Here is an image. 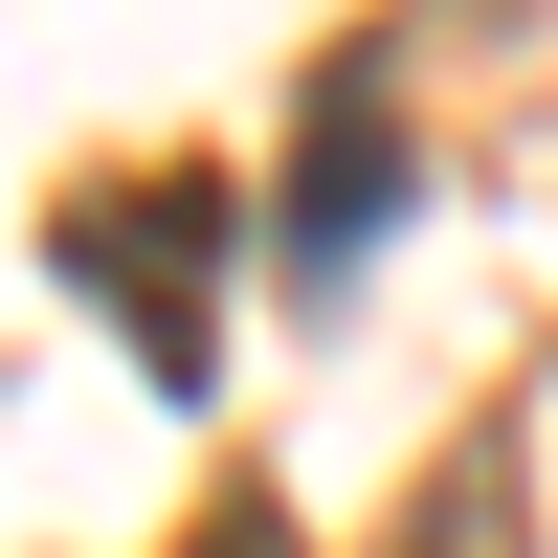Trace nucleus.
I'll return each mask as SVG.
<instances>
[{
	"instance_id": "1",
	"label": "nucleus",
	"mask_w": 558,
	"mask_h": 558,
	"mask_svg": "<svg viewBox=\"0 0 558 558\" xmlns=\"http://www.w3.org/2000/svg\"><path fill=\"white\" fill-rule=\"evenodd\" d=\"M223 246H246V202H223L202 157L68 179V223H45V268L134 336V380H157V402H202V380H223Z\"/></svg>"
},
{
	"instance_id": "3",
	"label": "nucleus",
	"mask_w": 558,
	"mask_h": 558,
	"mask_svg": "<svg viewBox=\"0 0 558 558\" xmlns=\"http://www.w3.org/2000/svg\"><path fill=\"white\" fill-rule=\"evenodd\" d=\"M380 558H536V470H514V425H470L425 492L380 514Z\"/></svg>"
},
{
	"instance_id": "2",
	"label": "nucleus",
	"mask_w": 558,
	"mask_h": 558,
	"mask_svg": "<svg viewBox=\"0 0 558 558\" xmlns=\"http://www.w3.org/2000/svg\"><path fill=\"white\" fill-rule=\"evenodd\" d=\"M268 223H291L313 291L402 223V89H380V45H336V68H313V157H291V202H268Z\"/></svg>"
},
{
	"instance_id": "4",
	"label": "nucleus",
	"mask_w": 558,
	"mask_h": 558,
	"mask_svg": "<svg viewBox=\"0 0 558 558\" xmlns=\"http://www.w3.org/2000/svg\"><path fill=\"white\" fill-rule=\"evenodd\" d=\"M179 558H291V492H202V514H179Z\"/></svg>"
}]
</instances>
